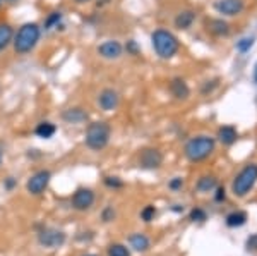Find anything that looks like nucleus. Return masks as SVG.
Instances as JSON below:
<instances>
[{
  "label": "nucleus",
  "instance_id": "obj_11",
  "mask_svg": "<svg viewBox=\"0 0 257 256\" xmlns=\"http://www.w3.org/2000/svg\"><path fill=\"white\" fill-rule=\"evenodd\" d=\"M118 103H120L118 93L111 88H105L101 93L98 95V105H99V109L105 110V112H111V110H115L118 107Z\"/></svg>",
  "mask_w": 257,
  "mask_h": 256
},
{
  "label": "nucleus",
  "instance_id": "obj_12",
  "mask_svg": "<svg viewBox=\"0 0 257 256\" xmlns=\"http://www.w3.org/2000/svg\"><path fill=\"white\" fill-rule=\"evenodd\" d=\"M214 9L223 16H237L243 11V0H218Z\"/></svg>",
  "mask_w": 257,
  "mask_h": 256
},
{
  "label": "nucleus",
  "instance_id": "obj_31",
  "mask_svg": "<svg viewBox=\"0 0 257 256\" xmlns=\"http://www.w3.org/2000/svg\"><path fill=\"white\" fill-rule=\"evenodd\" d=\"M182 186H184V181H182L180 177H175V179L170 183V188H172V189H180Z\"/></svg>",
  "mask_w": 257,
  "mask_h": 256
},
{
  "label": "nucleus",
  "instance_id": "obj_13",
  "mask_svg": "<svg viewBox=\"0 0 257 256\" xmlns=\"http://www.w3.org/2000/svg\"><path fill=\"white\" fill-rule=\"evenodd\" d=\"M170 93L177 98V100H187L190 95V88L182 77H173L170 81Z\"/></svg>",
  "mask_w": 257,
  "mask_h": 256
},
{
  "label": "nucleus",
  "instance_id": "obj_19",
  "mask_svg": "<svg viewBox=\"0 0 257 256\" xmlns=\"http://www.w3.org/2000/svg\"><path fill=\"white\" fill-rule=\"evenodd\" d=\"M12 38H14V31H12V26L7 23L0 24V52H4L7 47L12 43Z\"/></svg>",
  "mask_w": 257,
  "mask_h": 256
},
{
  "label": "nucleus",
  "instance_id": "obj_20",
  "mask_svg": "<svg viewBox=\"0 0 257 256\" xmlns=\"http://www.w3.org/2000/svg\"><path fill=\"white\" fill-rule=\"evenodd\" d=\"M128 242H131V247L136 251H139V253H144V251H148L149 247V239L148 236H144V234H132L131 239H128Z\"/></svg>",
  "mask_w": 257,
  "mask_h": 256
},
{
  "label": "nucleus",
  "instance_id": "obj_39",
  "mask_svg": "<svg viewBox=\"0 0 257 256\" xmlns=\"http://www.w3.org/2000/svg\"><path fill=\"white\" fill-rule=\"evenodd\" d=\"M2 2H14V0H2Z\"/></svg>",
  "mask_w": 257,
  "mask_h": 256
},
{
  "label": "nucleus",
  "instance_id": "obj_24",
  "mask_svg": "<svg viewBox=\"0 0 257 256\" xmlns=\"http://www.w3.org/2000/svg\"><path fill=\"white\" fill-rule=\"evenodd\" d=\"M108 256H131V251H128L127 246L115 242V244L108 246Z\"/></svg>",
  "mask_w": 257,
  "mask_h": 256
},
{
  "label": "nucleus",
  "instance_id": "obj_16",
  "mask_svg": "<svg viewBox=\"0 0 257 256\" xmlns=\"http://www.w3.org/2000/svg\"><path fill=\"white\" fill-rule=\"evenodd\" d=\"M237 138H238V133H237V129H235L233 126H223V127H219L218 139L223 144H233L235 141H237Z\"/></svg>",
  "mask_w": 257,
  "mask_h": 256
},
{
  "label": "nucleus",
  "instance_id": "obj_3",
  "mask_svg": "<svg viewBox=\"0 0 257 256\" xmlns=\"http://www.w3.org/2000/svg\"><path fill=\"white\" fill-rule=\"evenodd\" d=\"M111 136V127L108 122L105 121H96L91 122L86 129V146L91 148L93 151H99L110 143Z\"/></svg>",
  "mask_w": 257,
  "mask_h": 256
},
{
  "label": "nucleus",
  "instance_id": "obj_41",
  "mask_svg": "<svg viewBox=\"0 0 257 256\" xmlns=\"http://www.w3.org/2000/svg\"><path fill=\"white\" fill-rule=\"evenodd\" d=\"M0 6H2V0H0Z\"/></svg>",
  "mask_w": 257,
  "mask_h": 256
},
{
  "label": "nucleus",
  "instance_id": "obj_2",
  "mask_svg": "<svg viewBox=\"0 0 257 256\" xmlns=\"http://www.w3.org/2000/svg\"><path fill=\"white\" fill-rule=\"evenodd\" d=\"M214 146H216L214 138L201 134V136H196V138L189 139L184 148V153L187 156L189 162H202V160H206L213 153Z\"/></svg>",
  "mask_w": 257,
  "mask_h": 256
},
{
  "label": "nucleus",
  "instance_id": "obj_14",
  "mask_svg": "<svg viewBox=\"0 0 257 256\" xmlns=\"http://www.w3.org/2000/svg\"><path fill=\"white\" fill-rule=\"evenodd\" d=\"M88 112L81 107H72V109H67L62 112V119H64L67 124H82L88 121Z\"/></svg>",
  "mask_w": 257,
  "mask_h": 256
},
{
  "label": "nucleus",
  "instance_id": "obj_27",
  "mask_svg": "<svg viewBox=\"0 0 257 256\" xmlns=\"http://www.w3.org/2000/svg\"><path fill=\"white\" fill-rule=\"evenodd\" d=\"M190 220L192 222H204L206 220V212L202 208H194L190 212Z\"/></svg>",
  "mask_w": 257,
  "mask_h": 256
},
{
  "label": "nucleus",
  "instance_id": "obj_7",
  "mask_svg": "<svg viewBox=\"0 0 257 256\" xmlns=\"http://www.w3.org/2000/svg\"><path fill=\"white\" fill-rule=\"evenodd\" d=\"M50 179H52V174L50 170H38L36 174H33L26 183V189L28 193L33 196H40L45 193V189L48 188Z\"/></svg>",
  "mask_w": 257,
  "mask_h": 256
},
{
  "label": "nucleus",
  "instance_id": "obj_21",
  "mask_svg": "<svg viewBox=\"0 0 257 256\" xmlns=\"http://www.w3.org/2000/svg\"><path fill=\"white\" fill-rule=\"evenodd\" d=\"M216 179H214L213 176H204V177H201V179L197 181V191L199 193H209V191H213L214 188H216Z\"/></svg>",
  "mask_w": 257,
  "mask_h": 256
},
{
  "label": "nucleus",
  "instance_id": "obj_4",
  "mask_svg": "<svg viewBox=\"0 0 257 256\" xmlns=\"http://www.w3.org/2000/svg\"><path fill=\"white\" fill-rule=\"evenodd\" d=\"M153 41V48L158 53V57L161 59H172L173 55H177L178 52V40L173 33H170L167 30H156L151 36Z\"/></svg>",
  "mask_w": 257,
  "mask_h": 256
},
{
  "label": "nucleus",
  "instance_id": "obj_6",
  "mask_svg": "<svg viewBox=\"0 0 257 256\" xmlns=\"http://www.w3.org/2000/svg\"><path fill=\"white\" fill-rule=\"evenodd\" d=\"M65 236L64 230H59L55 227H45L38 232V242L41 247H47V249H57V247L64 246Z\"/></svg>",
  "mask_w": 257,
  "mask_h": 256
},
{
  "label": "nucleus",
  "instance_id": "obj_40",
  "mask_svg": "<svg viewBox=\"0 0 257 256\" xmlns=\"http://www.w3.org/2000/svg\"><path fill=\"white\" fill-rule=\"evenodd\" d=\"M0 163H2V153H0Z\"/></svg>",
  "mask_w": 257,
  "mask_h": 256
},
{
  "label": "nucleus",
  "instance_id": "obj_34",
  "mask_svg": "<svg viewBox=\"0 0 257 256\" xmlns=\"http://www.w3.org/2000/svg\"><path fill=\"white\" fill-rule=\"evenodd\" d=\"M127 50H128V52H132V53H136V52H138V45H136V41H128V47H127Z\"/></svg>",
  "mask_w": 257,
  "mask_h": 256
},
{
  "label": "nucleus",
  "instance_id": "obj_38",
  "mask_svg": "<svg viewBox=\"0 0 257 256\" xmlns=\"http://www.w3.org/2000/svg\"><path fill=\"white\" fill-rule=\"evenodd\" d=\"M82 256H96V254H93V253H86V254H82Z\"/></svg>",
  "mask_w": 257,
  "mask_h": 256
},
{
  "label": "nucleus",
  "instance_id": "obj_29",
  "mask_svg": "<svg viewBox=\"0 0 257 256\" xmlns=\"http://www.w3.org/2000/svg\"><path fill=\"white\" fill-rule=\"evenodd\" d=\"M247 249L257 251V234H254V236H250L247 239Z\"/></svg>",
  "mask_w": 257,
  "mask_h": 256
},
{
  "label": "nucleus",
  "instance_id": "obj_15",
  "mask_svg": "<svg viewBox=\"0 0 257 256\" xmlns=\"http://www.w3.org/2000/svg\"><path fill=\"white\" fill-rule=\"evenodd\" d=\"M194 21H196V12L194 11H190V9L180 11L175 18V26L178 30H189V28L194 24Z\"/></svg>",
  "mask_w": 257,
  "mask_h": 256
},
{
  "label": "nucleus",
  "instance_id": "obj_26",
  "mask_svg": "<svg viewBox=\"0 0 257 256\" xmlns=\"http://www.w3.org/2000/svg\"><path fill=\"white\" fill-rule=\"evenodd\" d=\"M252 45H254V38H242L240 41H237V50L245 53L247 50H250Z\"/></svg>",
  "mask_w": 257,
  "mask_h": 256
},
{
  "label": "nucleus",
  "instance_id": "obj_36",
  "mask_svg": "<svg viewBox=\"0 0 257 256\" xmlns=\"http://www.w3.org/2000/svg\"><path fill=\"white\" fill-rule=\"evenodd\" d=\"M76 4H88V2H91V0H74Z\"/></svg>",
  "mask_w": 257,
  "mask_h": 256
},
{
  "label": "nucleus",
  "instance_id": "obj_17",
  "mask_svg": "<svg viewBox=\"0 0 257 256\" xmlns=\"http://www.w3.org/2000/svg\"><path fill=\"white\" fill-rule=\"evenodd\" d=\"M55 133H57V126L53 122H50V121L40 122L38 126H36V129H35V134L38 136V138H41V139H50Z\"/></svg>",
  "mask_w": 257,
  "mask_h": 256
},
{
  "label": "nucleus",
  "instance_id": "obj_1",
  "mask_svg": "<svg viewBox=\"0 0 257 256\" xmlns=\"http://www.w3.org/2000/svg\"><path fill=\"white\" fill-rule=\"evenodd\" d=\"M40 36H41V28L36 23L23 24L18 30V33L14 35V38H12L14 50L19 55H26V53H30L38 45Z\"/></svg>",
  "mask_w": 257,
  "mask_h": 256
},
{
  "label": "nucleus",
  "instance_id": "obj_10",
  "mask_svg": "<svg viewBox=\"0 0 257 256\" xmlns=\"http://www.w3.org/2000/svg\"><path fill=\"white\" fill-rule=\"evenodd\" d=\"M163 163V155L156 148H146L139 155V165L143 168H158Z\"/></svg>",
  "mask_w": 257,
  "mask_h": 256
},
{
  "label": "nucleus",
  "instance_id": "obj_30",
  "mask_svg": "<svg viewBox=\"0 0 257 256\" xmlns=\"http://www.w3.org/2000/svg\"><path fill=\"white\" fill-rule=\"evenodd\" d=\"M113 217H115L113 208H111V206H108V208H105V212H103V220H105V222H110V220H113Z\"/></svg>",
  "mask_w": 257,
  "mask_h": 256
},
{
  "label": "nucleus",
  "instance_id": "obj_33",
  "mask_svg": "<svg viewBox=\"0 0 257 256\" xmlns=\"http://www.w3.org/2000/svg\"><path fill=\"white\" fill-rule=\"evenodd\" d=\"M14 184H16V179H14V177H7L6 188H7V189H12V188H14Z\"/></svg>",
  "mask_w": 257,
  "mask_h": 256
},
{
  "label": "nucleus",
  "instance_id": "obj_22",
  "mask_svg": "<svg viewBox=\"0 0 257 256\" xmlns=\"http://www.w3.org/2000/svg\"><path fill=\"white\" fill-rule=\"evenodd\" d=\"M247 220V215L243 212H233L226 217V225L228 227H240L243 225Z\"/></svg>",
  "mask_w": 257,
  "mask_h": 256
},
{
  "label": "nucleus",
  "instance_id": "obj_23",
  "mask_svg": "<svg viewBox=\"0 0 257 256\" xmlns=\"http://www.w3.org/2000/svg\"><path fill=\"white\" fill-rule=\"evenodd\" d=\"M60 21H62V12H50L48 14V18L45 19V30H53V28H59V24H60Z\"/></svg>",
  "mask_w": 257,
  "mask_h": 256
},
{
  "label": "nucleus",
  "instance_id": "obj_9",
  "mask_svg": "<svg viewBox=\"0 0 257 256\" xmlns=\"http://www.w3.org/2000/svg\"><path fill=\"white\" fill-rule=\"evenodd\" d=\"M94 203V193L88 188H79L72 195V206L79 212H86Z\"/></svg>",
  "mask_w": 257,
  "mask_h": 256
},
{
  "label": "nucleus",
  "instance_id": "obj_28",
  "mask_svg": "<svg viewBox=\"0 0 257 256\" xmlns=\"http://www.w3.org/2000/svg\"><path fill=\"white\" fill-rule=\"evenodd\" d=\"M105 184L108 186V188H113V189L122 188L123 186V183L118 179V177H105Z\"/></svg>",
  "mask_w": 257,
  "mask_h": 256
},
{
  "label": "nucleus",
  "instance_id": "obj_5",
  "mask_svg": "<svg viewBox=\"0 0 257 256\" xmlns=\"http://www.w3.org/2000/svg\"><path fill=\"white\" fill-rule=\"evenodd\" d=\"M257 183V163H248L240 170L231 184V191L235 196H245Z\"/></svg>",
  "mask_w": 257,
  "mask_h": 256
},
{
  "label": "nucleus",
  "instance_id": "obj_18",
  "mask_svg": "<svg viewBox=\"0 0 257 256\" xmlns=\"http://www.w3.org/2000/svg\"><path fill=\"white\" fill-rule=\"evenodd\" d=\"M208 31L214 36H226L230 33V26L223 19H211L208 23Z\"/></svg>",
  "mask_w": 257,
  "mask_h": 256
},
{
  "label": "nucleus",
  "instance_id": "obj_35",
  "mask_svg": "<svg viewBox=\"0 0 257 256\" xmlns=\"http://www.w3.org/2000/svg\"><path fill=\"white\" fill-rule=\"evenodd\" d=\"M254 81L257 82V62H255V65H254Z\"/></svg>",
  "mask_w": 257,
  "mask_h": 256
},
{
  "label": "nucleus",
  "instance_id": "obj_32",
  "mask_svg": "<svg viewBox=\"0 0 257 256\" xmlns=\"http://www.w3.org/2000/svg\"><path fill=\"white\" fill-rule=\"evenodd\" d=\"M223 200H225V189L218 188L216 189V201H223Z\"/></svg>",
  "mask_w": 257,
  "mask_h": 256
},
{
  "label": "nucleus",
  "instance_id": "obj_25",
  "mask_svg": "<svg viewBox=\"0 0 257 256\" xmlns=\"http://www.w3.org/2000/svg\"><path fill=\"white\" fill-rule=\"evenodd\" d=\"M155 215H156V208L153 205L144 206V210L141 212V218H143L144 222H151L153 218H155Z\"/></svg>",
  "mask_w": 257,
  "mask_h": 256
},
{
  "label": "nucleus",
  "instance_id": "obj_37",
  "mask_svg": "<svg viewBox=\"0 0 257 256\" xmlns=\"http://www.w3.org/2000/svg\"><path fill=\"white\" fill-rule=\"evenodd\" d=\"M110 0H101V2H98V6H105V4H108Z\"/></svg>",
  "mask_w": 257,
  "mask_h": 256
},
{
  "label": "nucleus",
  "instance_id": "obj_8",
  "mask_svg": "<svg viewBox=\"0 0 257 256\" xmlns=\"http://www.w3.org/2000/svg\"><path fill=\"white\" fill-rule=\"evenodd\" d=\"M98 55L101 59H106V60H117L122 57L123 53V47L122 43L117 40H108V41H103L101 45L96 48Z\"/></svg>",
  "mask_w": 257,
  "mask_h": 256
}]
</instances>
